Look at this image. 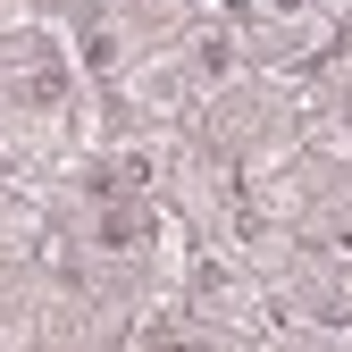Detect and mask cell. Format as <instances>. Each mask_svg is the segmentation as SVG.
<instances>
[{"instance_id":"1","label":"cell","mask_w":352,"mask_h":352,"mask_svg":"<svg viewBox=\"0 0 352 352\" xmlns=\"http://www.w3.org/2000/svg\"><path fill=\"white\" fill-rule=\"evenodd\" d=\"M193 76H201V84L235 76V42H227V34H201V42H193Z\"/></svg>"},{"instance_id":"2","label":"cell","mask_w":352,"mask_h":352,"mask_svg":"<svg viewBox=\"0 0 352 352\" xmlns=\"http://www.w3.org/2000/svg\"><path fill=\"white\" fill-rule=\"evenodd\" d=\"M76 59L93 67V76H109V67H118V34H109V25H84V42H76Z\"/></svg>"},{"instance_id":"3","label":"cell","mask_w":352,"mask_h":352,"mask_svg":"<svg viewBox=\"0 0 352 352\" xmlns=\"http://www.w3.org/2000/svg\"><path fill=\"white\" fill-rule=\"evenodd\" d=\"M269 9H311V0H269Z\"/></svg>"}]
</instances>
